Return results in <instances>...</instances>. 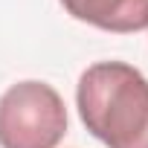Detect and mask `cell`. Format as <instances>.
I'll return each mask as SVG.
<instances>
[{
    "label": "cell",
    "instance_id": "3",
    "mask_svg": "<svg viewBox=\"0 0 148 148\" xmlns=\"http://www.w3.org/2000/svg\"><path fill=\"white\" fill-rule=\"evenodd\" d=\"M67 15L105 32H142L148 29V0H61Z\"/></svg>",
    "mask_w": 148,
    "mask_h": 148
},
{
    "label": "cell",
    "instance_id": "2",
    "mask_svg": "<svg viewBox=\"0 0 148 148\" xmlns=\"http://www.w3.org/2000/svg\"><path fill=\"white\" fill-rule=\"evenodd\" d=\"M67 134V108L47 82H18L0 96V148H55Z\"/></svg>",
    "mask_w": 148,
    "mask_h": 148
},
{
    "label": "cell",
    "instance_id": "1",
    "mask_svg": "<svg viewBox=\"0 0 148 148\" xmlns=\"http://www.w3.org/2000/svg\"><path fill=\"white\" fill-rule=\"evenodd\" d=\"M84 128L108 148H148V79L125 61L87 67L76 87Z\"/></svg>",
    "mask_w": 148,
    "mask_h": 148
}]
</instances>
